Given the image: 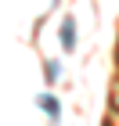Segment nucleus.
<instances>
[{"instance_id":"obj_1","label":"nucleus","mask_w":119,"mask_h":126,"mask_svg":"<svg viewBox=\"0 0 119 126\" xmlns=\"http://www.w3.org/2000/svg\"><path fill=\"white\" fill-rule=\"evenodd\" d=\"M61 50H65V54L76 50V22H72V18L61 22Z\"/></svg>"},{"instance_id":"obj_2","label":"nucleus","mask_w":119,"mask_h":126,"mask_svg":"<svg viewBox=\"0 0 119 126\" xmlns=\"http://www.w3.org/2000/svg\"><path fill=\"white\" fill-rule=\"evenodd\" d=\"M36 105L43 108V112H47V119H51V123H58V119H61V105H58V97L40 94V97H36Z\"/></svg>"},{"instance_id":"obj_3","label":"nucleus","mask_w":119,"mask_h":126,"mask_svg":"<svg viewBox=\"0 0 119 126\" xmlns=\"http://www.w3.org/2000/svg\"><path fill=\"white\" fill-rule=\"evenodd\" d=\"M58 79V61H47V83H54Z\"/></svg>"}]
</instances>
